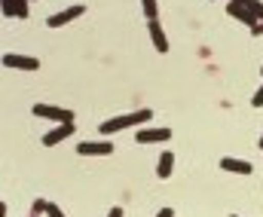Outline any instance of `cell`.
I'll return each mask as SVG.
<instances>
[{"label": "cell", "mask_w": 263, "mask_h": 217, "mask_svg": "<svg viewBox=\"0 0 263 217\" xmlns=\"http://www.w3.org/2000/svg\"><path fill=\"white\" fill-rule=\"evenodd\" d=\"M28 3H31V0H3V15L25 22V18H28Z\"/></svg>", "instance_id": "obj_10"}, {"label": "cell", "mask_w": 263, "mask_h": 217, "mask_svg": "<svg viewBox=\"0 0 263 217\" xmlns=\"http://www.w3.org/2000/svg\"><path fill=\"white\" fill-rule=\"evenodd\" d=\"M150 40H153V49L156 52H162V55L168 52V37H165V28L159 25V18L150 22Z\"/></svg>", "instance_id": "obj_11"}, {"label": "cell", "mask_w": 263, "mask_h": 217, "mask_svg": "<svg viewBox=\"0 0 263 217\" xmlns=\"http://www.w3.org/2000/svg\"><path fill=\"white\" fill-rule=\"evenodd\" d=\"M135 141L138 144H165V141H172V129H138Z\"/></svg>", "instance_id": "obj_5"}, {"label": "cell", "mask_w": 263, "mask_h": 217, "mask_svg": "<svg viewBox=\"0 0 263 217\" xmlns=\"http://www.w3.org/2000/svg\"><path fill=\"white\" fill-rule=\"evenodd\" d=\"M147 120H153V110L150 107H141V110H132V113H123V116H114L107 123H101V135H117L123 129H135V126H144Z\"/></svg>", "instance_id": "obj_1"}, {"label": "cell", "mask_w": 263, "mask_h": 217, "mask_svg": "<svg viewBox=\"0 0 263 217\" xmlns=\"http://www.w3.org/2000/svg\"><path fill=\"white\" fill-rule=\"evenodd\" d=\"M46 217H67V214L62 211V208H59V205H55V202H49V208H46Z\"/></svg>", "instance_id": "obj_15"}, {"label": "cell", "mask_w": 263, "mask_h": 217, "mask_svg": "<svg viewBox=\"0 0 263 217\" xmlns=\"http://www.w3.org/2000/svg\"><path fill=\"white\" fill-rule=\"evenodd\" d=\"M31 217H37V214H31Z\"/></svg>", "instance_id": "obj_23"}, {"label": "cell", "mask_w": 263, "mask_h": 217, "mask_svg": "<svg viewBox=\"0 0 263 217\" xmlns=\"http://www.w3.org/2000/svg\"><path fill=\"white\" fill-rule=\"evenodd\" d=\"M172 171H175V153H172V150H162V156H159V162H156V177H159V181H168Z\"/></svg>", "instance_id": "obj_12"}, {"label": "cell", "mask_w": 263, "mask_h": 217, "mask_svg": "<svg viewBox=\"0 0 263 217\" xmlns=\"http://www.w3.org/2000/svg\"><path fill=\"white\" fill-rule=\"evenodd\" d=\"M46 208H49V202L46 199H34V205H31V214H46Z\"/></svg>", "instance_id": "obj_14"}, {"label": "cell", "mask_w": 263, "mask_h": 217, "mask_svg": "<svg viewBox=\"0 0 263 217\" xmlns=\"http://www.w3.org/2000/svg\"><path fill=\"white\" fill-rule=\"evenodd\" d=\"M3 68H9V71H40V58L18 55V52H6L3 55Z\"/></svg>", "instance_id": "obj_4"}, {"label": "cell", "mask_w": 263, "mask_h": 217, "mask_svg": "<svg viewBox=\"0 0 263 217\" xmlns=\"http://www.w3.org/2000/svg\"><path fill=\"white\" fill-rule=\"evenodd\" d=\"M141 9H144V18L147 22H156L159 18V3L156 0H141Z\"/></svg>", "instance_id": "obj_13"}, {"label": "cell", "mask_w": 263, "mask_h": 217, "mask_svg": "<svg viewBox=\"0 0 263 217\" xmlns=\"http://www.w3.org/2000/svg\"><path fill=\"white\" fill-rule=\"evenodd\" d=\"M251 34H254V37H263V22H257V25L251 28Z\"/></svg>", "instance_id": "obj_18"}, {"label": "cell", "mask_w": 263, "mask_h": 217, "mask_svg": "<svg viewBox=\"0 0 263 217\" xmlns=\"http://www.w3.org/2000/svg\"><path fill=\"white\" fill-rule=\"evenodd\" d=\"M31 113L37 116V120H49V123H73L77 116H73V110H67V107H55V104H34L31 107Z\"/></svg>", "instance_id": "obj_2"}, {"label": "cell", "mask_w": 263, "mask_h": 217, "mask_svg": "<svg viewBox=\"0 0 263 217\" xmlns=\"http://www.w3.org/2000/svg\"><path fill=\"white\" fill-rule=\"evenodd\" d=\"M260 76H263V65H260Z\"/></svg>", "instance_id": "obj_21"}, {"label": "cell", "mask_w": 263, "mask_h": 217, "mask_svg": "<svg viewBox=\"0 0 263 217\" xmlns=\"http://www.w3.org/2000/svg\"><path fill=\"white\" fill-rule=\"evenodd\" d=\"M73 123H62V126H55L52 132H46L43 135V147H55V144H62V141H67L70 135H73Z\"/></svg>", "instance_id": "obj_8"}, {"label": "cell", "mask_w": 263, "mask_h": 217, "mask_svg": "<svg viewBox=\"0 0 263 217\" xmlns=\"http://www.w3.org/2000/svg\"><path fill=\"white\" fill-rule=\"evenodd\" d=\"M251 107H263V86L254 92V98H251Z\"/></svg>", "instance_id": "obj_16"}, {"label": "cell", "mask_w": 263, "mask_h": 217, "mask_svg": "<svg viewBox=\"0 0 263 217\" xmlns=\"http://www.w3.org/2000/svg\"><path fill=\"white\" fill-rule=\"evenodd\" d=\"M107 217H123V208H110V211H107Z\"/></svg>", "instance_id": "obj_19"}, {"label": "cell", "mask_w": 263, "mask_h": 217, "mask_svg": "<svg viewBox=\"0 0 263 217\" xmlns=\"http://www.w3.org/2000/svg\"><path fill=\"white\" fill-rule=\"evenodd\" d=\"M80 15H86V6H83V3H73V6L62 9V12H52V15L46 18V25H49V28H65L70 22H77Z\"/></svg>", "instance_id": "obj_3"}, {"label": "cell", "mask_w": 263, "mask_h": 217, "mask_svg": "<svg viewBox=\"0 0 263 217\" xmlns=\"http://www.w3.org/2000/svg\"><path fill=\"white\" fill-rule=\"evenodd\" d=\"M227 15H230V18H236V22H242V25H248V28H254V25L260 22V18H257V15L248 9V6H242V3H233V0H230V6H227Z\"/></svg>", "instance_id": "obj_7"}, {"label": "cell", "mask_w": 263, "mask_h": 217, "mask_svg": "<svg viewBox=\"0 0 263 217\" xmlns=\"http://www.w3.org/2000/svg\"><path fill=\"white\" fill-rule=\"evenodd\" d=\"M220 168L223 171H233V174H251L254 171V165L248 159H236V156H223L220 159Z\"/></svg>", "instance_id": "obj_9"}, {"label": "cell", "mask_w": 263, "mask_h": 217, "mask_svg": "<svg viewBox=\"0 0 263 217\" xmlns=\"http://www.w3.org/2000/svg\"><path fill=\"white\" fill-rule=\"evenodd\" d=\"M260 150H263V135H260Z\"/></svg>", "instance_id": "obj_20"}, {"label": "cell", "mask_w": 263, "mask_h": 217, "mask_svg": "<svg viewBox=\"0 0 263 217\" xmlns=\"http://www.w3.org/2000/svg\"><path fill=\"white\" fill-rule=\"evenodd\" d=\"M77 153L80 156H110L114 153V144L104 138V141H83V144H77Z\"/></svg>", "instance_id": "obj_6"}, {"label": "cell", "mask_w": 263, "mask_h": 217, "mask_svg": "<svg viewBox=\"0 0 263 217\" xmlns=\"http://www.w3.org/2000/svg\"><path fill=\"white\" fill-rule=\"evenodd\" d=\"M156 217H175V208H168V205H165V208H159V214Z\"/></svg>", "instance_id": "obj_17"}, {"label": "cell", "mask_w": 263, "mask_h": 217, "mask_svg": "<svg viewBox=\"0 0 263 217\" xmlns=\"http://www.w3.org/2000/svg\"><path fill=\"white\" fill-rule=\"evenodd\" d=\"M230 217H239V214H230Z\"/></svg>", "instance_id": "obj_22"}]
</instances>
